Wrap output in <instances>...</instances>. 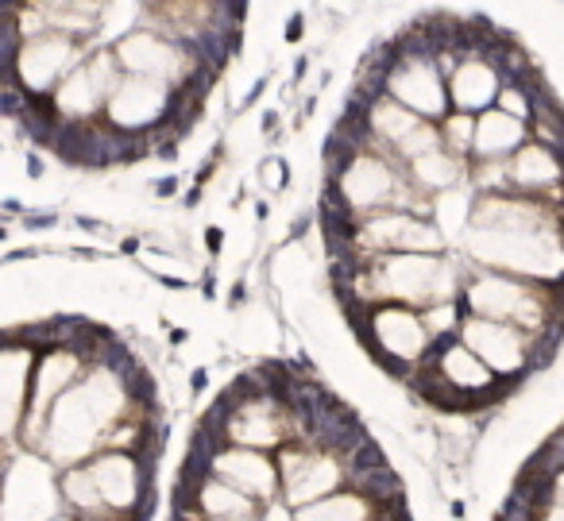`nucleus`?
I'll list each match as a JSON object with an SVG mask.
<instances>
[{
    "mask_svg": "<svg viewBox=\"0 0 564 521\" xmlns=\"http://www.w3.org/2000/svg\"><path fill=\"white\" fill-rule=\"evenodd\" d=\"M248 0H0V109L89 171L166 155L243 43Z\"/></svg>",
    "mask_w": 564,
    "mask_h": 521,
    "instance_id": "nucleus-1",
    "label": "nucleus"
},
{
    "mask_svg": "<svg viewBox=\"0 0 564 521\" xmlns=\"http://www.w3.org/2000/svg\"><path fill=\"white\" fill-rule=\"evenodd\" d=\"M533 521H564V502H556V498H545V502H538V510H533Z\"/></svg>",
    "mask_w": 564,
    "mask_h": 521,
    "instance_id": "nucleus-5",
    "label": "nucleus"
},
{
    "mask_svg": "<svg viewBox=\"0 0 564 521\" xmlns=\"http://www.w3.org/2000/svg\"><path fill=\"white\" fill-rule=\"evenodd\" d=\"M387 506L391 502H379V498H371L368 490H360V487H340V490H333V495L317 498V502L299 506L294 521H383Z\"/></svg>",
    "mask_w": 564,
    "mask_h": 521,
    "instance_id": "nucleus-3",
    "label": "nucleus"
},
{
    "mask_svg": "<svg viewBox=\"0 0 564 521\" xmlns=\"http://www.w3.org/2000/svg\"><path fill=\"white\" fill-rule=\"evenodd\" d=\"M259 521H294V510L282 498H274V502H267L263 510H259Z\"/></svg>",
    "mask_w": 564,
    "mask_h": 521,
    "instance_id": "nucleus-4",
    "label": "nucleus"
},
{
    "mask_svg": "<svg viewBox=\"0 0 564 521\" xmlns=\"http://www.w3.org/2000/svg\"><path fill=\"white\" fill-rule=\"evenodd\" d=\"M155 452L135 448H101L86 459V471L94 479L101 506L112 518L148 521L155 506Z\"/></svg>",
    "mask_w": 564,
    "mask_h": 521,
    "instance_id": "nucleus-2",
    "label": "nucleus"
},
{
    "mask_svg": "<svg viewBox=\"0 0 564 521\" xmlns=\"http://www.w3.org/2000/svg\"><path fill=\"white\" fill-rule=\"evenodd\" d=\"M174 521H202V518H194V513H178V510H174Z\"/></svg>",
    "mask_w": 564,
    "mask_h": 521,
    "instance_id": "nucleus-6",
    "label": "nucleus"
}]
</instances>
